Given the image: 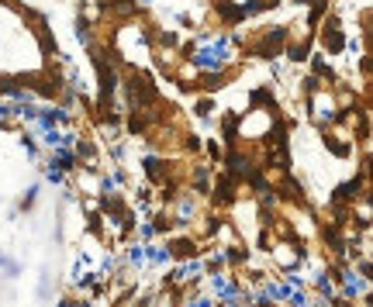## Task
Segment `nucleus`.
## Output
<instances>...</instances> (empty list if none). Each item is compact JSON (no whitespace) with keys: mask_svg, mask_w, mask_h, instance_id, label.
<instances>
[{"mask_svg":"<svg viewBox=\"0 0 373 307\" xmlns=\"http://www.w3.org/2000/svg\"><path fill=\"white\" fill-rule=\"evenodd\" d=\"M325 42H328L332 49H342V35H339V31H325Z\"/></svg>","mask_w":373,"mask_h":307,"instance_id":"nucleus-1","label":"nucleus"}]
</instances>
